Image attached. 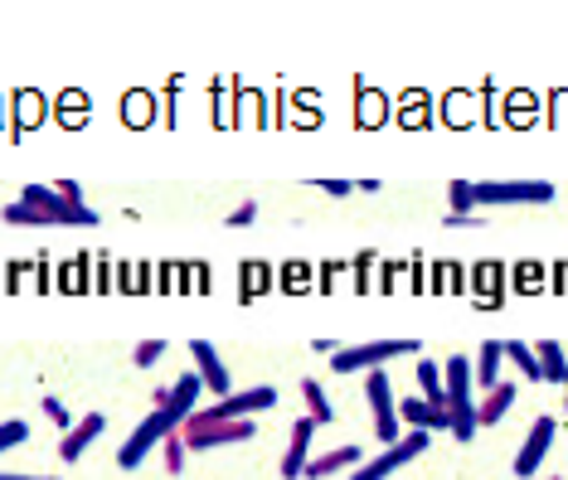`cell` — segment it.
Segmentation results:
<instances>
[{
    "instance_id": "83f0119b",
    "label": "cell",
    "mask_w": 568,
    "mask_h": 480,
    "mask_svg": "<svg viewBox=\"0 0 568 480\" xmlns=\"http://www.w3.org/2000/svg\"><path fill=\"white\" fill-rule=\"evenodd\" d=\"M44 418H49V422H54V427H63V432H69V427H73V418H69V408H63V404H59V398H54V394H49V398H44Z\"/></svg>"
},
{
    "instance_id": "5b68a950",
    "label": "cell",
    "mask_w": 568,
    "mask_h": 480,
    "mask_svg": "<svg viewBox=\"0 0 568 480\" xmlns=\"http://www.w3.org/2000/svg\"><path fill=\"white\" fill-rule=\"evenodd\" d=\"M428 447H433V437H428V432H404L389 451H379V457H369L365 466H355L351 480H389L398 466H408L413 457H423Z\"/></svg>"
},
{
    "instance_id": "52a82bcc",
    "label": "cell",
    "mask_w": 568,
    "mask_h": 480,
    "mask_svg": "<svg viewBox=\"0 0 568 480\" xmlns=\"http://www.w3.org/2000/svg\"><path fill=\"white\" fill-rule=\"evenodd\" d=\"M554 185L549 180H481L476 204H549Z\"/></svg>"
},
{
    "instance_id": "8fae6325",
    "label": "cell",
    "mask_w": 568,
    "mask_h": 480,
    "mask_svg": "<svg viewBox=\"0 0 568 480\" xmlns=\"http://www.w3.org/2000/svg\"><path fill=\"white\" fill-rule=\"evenodd\" d=\"M312 437H316L312 418H296L292 422V442H287V457H282V480H302L306 461H312Z\"/></svg>"
},
{
    "instance_id": "d6a6232c",
    "label": "cell",
    "mask_w": 568,
    "mask_h": 480,
    "mask_svg": "<svg viewBox=\"0 0 568 480\" xmlns=\"http://www.w3.org/2000/svg\"><path fill=\"white\" fill-rule=\"evenodd\" d=\"M0 480H54V476H20V471H0Z\"/></svg>"
},
{
    "instance_id": "9a60e30c",
    "label": "cell",
    "mask_w": 568,
    "mask_h": 480,
    "mask_svg": "<svg viewBox=\"0 0 568 480\" xmlns=\"http://www.w3.org/2000/svg\"><path fill=\"white\" fill-rule=\"evenodd\" d=\"M365 466V447H335V451H321V457L306 461V480H321V476H335V471H355Z\"/></svg>"
},
{
    "instance_id": "ffe728a7",
    "label": "cell",
    "mask_w": 568,
    "mask_h": 480,
    "mask_svg": "<svg viewBox=\"0 0 568 480\" xmlns=\"http://www.w3.org/2000/svg\"><path fill=\"white\" fill-rule=\"evenodd\" d=\"M302 398H306V418H312L316 427H321V422H335V408H331L326 388H321L316 379H306V384H302Z\"/></svg>"
},
{
    "instance_id": "6da1fadb",
    "label": "cell",
    "mask_w": 568,
    "mask_h": 480,
    "mask_svg": "<svg viewBox=\"0 0 568 480\" xmlns=\"http://www.w3.org/2000/svg\"><path fill=\"white\" fill-rule=\"evenodd\" d=\"M190 451H214V447H239V442H253L257 437V422L253 418H210L204 408H195L180 427Z\"/></svg>"
},
{
    "instance_id": "603a6c76",
    "label": "cell",
    "mask_w": 568,
    "mask_h": 480,
    "mask_svg": "<svg viewBox=\"0 0 568 480\" xmlns=\"http://www.w3.org/2000/svg\"><path fill=\"white\" fill-rule=\"evenodd\" d=\"M447 200H452V214H471L476 210V185H471V180H452Z\"/></svg>"
},
{
    "instance_id": "3957f363",
    "label": "cell",
    "mask_w": 568,
    "mask_h": 480,
    "mask_svg": "<svg viewBox=\"0 0 568 480\" xmlns=\"http://www.w3.org/2000/svg\"><path fill=\"white\" fill-rule=\"evenodd\" d=\"M398 355H418V340H365V345H345V349H335L331 355V369L335 374H359V369H379V365H389V359Z\"/></svg>"
},
{
    "instance_id": "484cf974",
    "label": "cell",
    "mask_w": 568,
    "mask_h": 480,
    "mask_svg": "<svg viewBox=\"0 0 568 480\" xmlns=\"http://www.w3.org/2000/svg\"><path fill=\"white\" fill-rule=\"evenodd\" d=\"M24 437H30V427H24L20 418H10V422H0V457H6L10 447H20Z\"/></svg>"
},
{
    "instance_id": "d4e9b609",
    "label": "cell",
    "mask_w": 568,
    "mask_h": 480,
    "mask_svg": "<svg viewBox=\"0 0 568 480\" xmlns=\"http://www.w3.org/2000/svg\"><path fill=\"white\" fill-rule=\"evenodd\" d=\"M161 451H165V471H171V476H180V471H185V457H190V447H185V437H165V442H161Z\"/></svg>"
},
{
    "instance_id": "836d02e7",
    "label": "cell",
    "mask_w": 568,
    "mask_h": 480,
    "mask_svg": "<svg viewBox=\"0 0 568 480\" xmlns=\"http://www.w3.org/2000/svg\"><path fill=\"white\" fill-rule=\"evenodd\" d=\"M564 412H568V379H564Z\"/></svg>"
},
{
    "instance_id": "7a4b0ae2",
    "label": "cell",
    "mask_w": 568,
    "mask_h": 480,
    "mask_svg": "<svg viewBox=\"0 0 568 480\" xmlns=\"http://www.w3.org/2000/svg\"><path fill=\"white\" fill-rule=\"evenodd\" d=\"M180 427H185V422H180L171 408H151L146 418L136 422V432L122 442V451H118V466H122V471H136V466L146 461V451H151V447H161L165 437H175Z\"/></svg>"
},
{
    "instance_id": "4dcf8cb0",
    "label": "cell",
    "mask_w": 568,
    "mask_h": 480,
    "mask_svg": "<svg viewBox=\"0 0 568 480\" xmlns=\"http://www.w3.org/2000/svg\"><path fill=\"white\" fill-rule=\"evenodd\" d=\"M54 190H59V194H63V200H69V204H83V185H79V180H59Z\"/></svg>"
},
{
    "instance_id": "4316f807",
    "label": "cell",
    "mask_w": 568,
    "mask_h": 480,
    "mask_svg": "<svg viewBox=\"0 0 568 480\" xmlns=\"http://www.w3.org/2000/svg\"><path fill=\"white\" fill-rule=\"evenodd\" d=\"M161 355H165V340H146V345H136V369H151Z\"/></svg>"
},
{
    "instance_id": "ac0fdd59",
    "label": "cell",
    "mask_w": 568,
    "mask_h": 480,
    "mask_svg": "<svg viewBox=\"0 0 568 480\" xmlns=\"http://www.w3.org/2000/svg\"><path fill=\"white\" fill-rule=\"evenodd\" d=\"M535 359H539V374H545V384H564L568 379V349L559 340H539L535 345Z\"/></svg>"
},
{
    "instance_id": "9c48e42d",
    "label": "cell",
    "mask_w": 568,
    "mask_h": 480,
    "mask_svg": "<svg viewBox=\"0 0 568 480\" xmlns=\"http://www.w3.org/2000/svg\"><path fill=\"white\" fill-rule=\"evenodd\" d=\"M263 408H277V388H267V384L219 398V404L204 408V412H210V418H253V412H263Z\"/></svg>"
},
{
    "instance_id": "f546056e",
    "label": "cell",
    "mask_w": 568,
    "mask_h": 480,
    "mask_svg": "<svg viewBox=\"0 0 568 480\" xmlns=\"http://www.w3.org/2000/svg\"><path fill=\"white\" fill-rule=\"evenodd\" d=\"M316 190H326L331 200H345V194H355L351 180H316Z\"/></svg>"
},
{
    "instance_id": "8992f818",
    "label": "cell",
    "mask_w": 568,
    "mask_h": 480,
    "mask_svg": "<svg viewBox=\"0 0 568 480\" xmlns=\"http://www.w3.org/2000/svg\"><path fill=\"white\" fill-rule=\"evenodd\" d=\"M24 204H34L49 224H73V228H98V218L102 214H93L88 204H69L59 190H49V185H24V194H20Z\"/></svg>"
},
{
    "instance_id": "5bb4252c",
    "label": "cell",
    "mask_w": 568,
    "mask_h": 480,
    "mask_svg": "<svg viewBox=\"0 0 568 480\" xmlns=\"http://www.w3.org/2000/svg\"><path fill=\"white\" fill-rule=\"evenodd\" d=\"M443 388H447V408H467V404H471L476 374H471V359H467V355H452V359H447Z\"/></svg>"
},
{
    "instance_id": "d6986e66",
    "label": "cell",
    "mask_w": 568,
    "mask_h": 480,
    "mask_svg": "<svg viewBox=\"0 0 568 480\" xmlns=\"http://www.w3.org/2000/svg\"><path fill=\"white\" fill-rule=\"evenodd\" d=\"M418 398L433 408H447V388H443V365H433V359H418Z\"/></svg>"
},
{
    "instance_id": "7402d4cb",
    "label": "cell",
    "mask_w": 568,
    "mask_h": 480,
    "mask_svg": "<svg viewBox=\"0 0 568 480\" xmlns=\"http://www.w3.org/2000/svg\"><path fill=\"white\" fill-rule=\"evenodd\" d=\"M476 427H481V422H476V404H467V408H447V432L457 437V442H471Z\"/></svg>"
},
{
    "instance_id": "e0dca14e",
    "label": "cell",
    "mask_w": 568,
    "mask_h": 480,
    "mask_svg": "<svg viewBox=\"0 0 568 480\" xmlns=\"http://www.w3.org/2000/svg\"><path fill=\"white\" fill-rule=\"evenodd\" d=\"M500 365H506V345L486 340L481 345V359H471V374H476V388H481V394H490V388L500 384Z\"/></svg>"
},
{
    "instance_id": "cb8c5ba5",
    "label": "cell",
    "mask_w": 568,
    "mask_h": 480,
    "mask_svg": "<svg viewBox=\"0 0 568 480\" xmlns=\"http://www.w3.org/2000/svg\"><path fill=\"white\" fill-rule=\"evenodd\" d=\"M0 218H6V224H49V218L34 210V204H24V200H10L6 210H0Z\"/></svg>"
},
{
    "instance_id": "277c9868",
    "label": "cell",
    "mask_w": 568,
    "mask_h": 480,
    "mask_svg": "<svg viewBox=\"0 0 568 480\" xmlns=\"http://www.w3.org/2000/svg\"><path fill=\"white\" fill-rule=\"evenodd\" d=\"M365 398H369V412H374V437L384 447H394L404 437V422H398V404H394V388H389V374L374 369L365 374Z\"/></svg>"
},
{
    "instance_id": "30bf717a",
    "label": "cell",
    "mask_w": 568,
    "mask_h": 480,
    "mask_svg": "<svg viewBox=\"0 0 568 480\" xmlns=\"http://www.w3.org/2000/svg\"><path fill=\"white\" fill-rule=\"evenodd\" d=\"M190 355H195V374H200V384H210V394L214 398H229L234 388H229V369H224V359H219V349L210 340H190Z\"/></svg>"
},
{
    "instance_id": "1f68e13d",
    "label": "cell",
    "mask_w": 568,
    "mask_h": 480,
    "mask_svg": "<svg viewBox=\"0 0 568 480\" xmlns=\"http://www.w3.org/2000/svg\"><path fill=\"white\" fill-rule=\"evenodd\" d=\"M443 224L447 228H481V218H476V214H447Z\"/></svg>"
},
{
    "instance_id": "44dd1931",
    "label": "cell",
    "mask_w": 568,
    "mask_h": 480,
    "mask_svg": "<svg viewBox=\"0 0 568 480\" xmlns=\"http://www.w3.org/2000/svg\"><path fill=\"white\" fill-rule=\"evenodd\" d=\"M506 359H510V365H515V369H520V374H525V379H529V384H545V374H539V359H535V349H529V345H520V340H510V345H506Z\"/></svg>"
},
{
    "instance_id": "e575fe53",
    "label": "cell",
    "mask_w": 568,
    "mask_h": 480,
    "mask_svg": "<svg viewBox=\"0 0 568 480\" xmlns=\"http://www.w3.org/2000/svg\"><path fill=\"white\" fill-rule=\"evenodd\" d=\"M545 480H559V476H545Z\"/></svg>"
},
{
    "instance_id": "4fadbf2b",
    "label": "cell",
    "mask_w": 568,
    "mask_h": 480,
    "mask_svg": "<svg viewBox=\"0 0 568 480\" xmlns=\"http://www.w3.org/2000/svg\"><path fill=\"white\" fill-rule=\"evenodd\" d=\"M102 427H108V418H102V412H88V418H79V422L69 427V432H63L59 457H63V461H83V451L102 437Z\"/></svg>"
},
{
    "instance_id": "ba28073f",
    "label": "cell",
    "mask_w": 568,
    "mask_h": 480,
    "mask_svg": "<svg viewBox=\"0 0 568 480\" xmlns=\"http://www.w3.org/2000/svg\"><path fill=\"white\" fill-rule=\"evenodd\" d=\"M554 437H559V422H554L549 412H545V418H535V427H529V437L520 447V457H515V476L535 480L539 466H545V457H549V447H554Z\"/></svg>"
},
{
    "instance_id": "2e32d148",
    "label": "cell",
    "mask_w": 568,
    "mask_h": 480,
    "mask_svg": "<svg viewBox=\"0 0 568 480\" xmlns=\"http://www.w3.org/2000/svg\"><path fill=\"white\" fill-rule=\"evenodd\" d=\"M515 394H520V388L500 379L496 388H490V394H481V408H476V422H481V427H496V422H500V418H506V412L515 408Z\"/></svg>"
},
{
    "instance_id": "f1b7e54d",
    "label": "cell",
    "mask_w": 568,
    "mask_h": 480,
    "mask_svg": "<svg viewBox=\"0 0 568 480\" xmlns=\"http://www.w3.org/2000/svg\"><path fill=\"white\" fill-rule=\"evenodd\" d=\"M253 218H257V204L248 200V204H239V210H234V214H229V218H224V224H229V228H248V224H253Z\"/></svg>"
},
{
    "instance_id": "7c38bea8",
    "label": "cell",
    "mask_w": 568,
    "mask_h": 480,
    "mask_svg": "<svg viewBox=\"0 0 568 480\" xmlns=\"http://www.w3.org/2000/svg\"><path fill=\"white\" fill-rule=\"evenodd\" d=\"M398 422H408V432H447V408H433V404H423L418 394L404 398L398 404Z\"/></svg>"
}]
</instances>
